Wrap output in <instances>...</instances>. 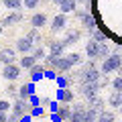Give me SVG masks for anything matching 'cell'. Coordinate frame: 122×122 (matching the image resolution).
Returning <instances> with one entry per match:
<instances>
[{
	"label": "cell",
	"instance_id": "7bdbcfd3",
	"mask_svg": "<svg viewBox=\"0 0 122 122\" xmlns=\"http://www.w3.org/2000/svg\"><path fill=\"white\" fill-rule=\"evenodd\" d=\"M8 120V112H2V110H0V122H6Z\"/></svg>",
	"mask_w": 122,
	"mask_h": 122
},
{
	"label": "cell",
	"instance_id": "5bb4252c",
	"mask_svg": "<svg viewBox=\"0 0 122 122\" xmlns=\"http://www.w3.org/2000/svg\"><path fill=\"white\" fill-rule=\"evenodd\" d=\"M57 100H59L61 104H71V102H73V92H71L69 87H59Z\"/></svg>",
	"mask_w": 122,
	"mask_h": 122
},
{
	"label": "cell",
	"instance_id": "8992f818",
	"mask_svg": "<svg viewBox=\"0 0 122 122\" xmlns=\"http://www.w3.org/2000/svg\"><path fill=\"white\" fill-rule=\"evenodd\" d=\"M86 110H87V104H73L71 106V114H69V122H83L86 118Z\"/></svg>",
	"mask_w": 122,
	"mask_h": 122
},
{
	"label": "cell",
	"instance_id": "4316f807",
	"mask_svg": "<svg viewBox=\"0 0 122 122\" xmlns=\"http://www.w3.org/2000/svg\"><path fill=\"white\" fill-rule=\"evenodd\" d=\"M30 55L35 57L37 61H43L45 57H47V51H45V49L41 47V45H35V49H33V51H30Z\"/></svg>",
	"mask_w": 122,
	"mask_h": 122
},
{
	"label": "cell",
	"instance_id": "74e56055",
	"mask_svg": "<svg viewBox=\"0 0 122 122\" xmlns=\"http://www.w3.org/2000/svg\"><path fill=\"white\" fill-rule=\"evenodd\" d=\"M41 102H43V98H39V96H35V94H33V96L29 98V104H30V106H39Z\"/></svg>",
	"mask_w": 122,
	"mask_h": 122
},
{
	"label": "cell",
	"instance_id": "b9f144b4",
	"mask_svg": "<svg viewBox=\"0 0 122 122\" xmlns=\"http://www.w3.org/2000/svg\"><path fill=\"white\" fill-rule=\"evenodd\" d=\"M6 122H20V118H18L16 114H12V112H10V116H8V120H6Z\"/></svg>",
	"mask_w": 122,
	"mask_h": 122
},
{
	"label": "cell",
	"instance_id": "484cf974",
	"mask_svg": "<svg viewBox=\"0 0 122 122\" xmlns=\"http://www.w3.org/2000/svg\"><path fill=\"white\" fill-rule=\"evenodd\" d=\"M71 81H73V75H67V73H61L59 77H57V83H59V87H69Z\"/></svg>",
	"mask_w": 122,
	"mask_h": 122
},
{
	"label": "cell",
	"instance_id": "2e32d148",
	"mask_svg": "<svg viewBox=\"0 0 122 122\" xmlns=\"http://www.w3.org/2000/svg\"><path fill=\"white\" fill-rule=\"evenodd\" d=\"M29 75H30V81H39V79L45 77V65L37 63L35 67H30L29 69Z\"/></svg>",
	"mask_w": 122,
	"mask_h": 122
},
{
	"label": "cell",
	"instance_id": "7c38bea8",
	"mask_svg": "<svg viewBox=\"0 0 122 122\" xmlns=\"http://www.w3.org/2000/svg\"><path fill=\"white\" fill-rule=\"evenodd\" d=\"M65 22H67V16L63 12L57 14V16H53V20H51V33H59V30H63V29H65Z\"/></svg>",
	"mask_w": 122,
	"mask_h": 122
},
{
	"label": "cell",
	"instance_id": "d6a6232c",
	"mask_svg": "<svg viewBox=\"0 0 122 122\" xmlns=\"http://www.w3.org/2000/svg\"><path fill=\"white\" fill-rule=\"evenodd\" d=\"M65 57L69 59L71 65H79V63H81V53H67Z\"/></svg>",
	"mask_w": 122,
	"mask_h": 122
},
{
	"label": "cell",
	"instance_id": "9c48e42d",
	"mask_svg": "<svg viewBox=\"0 0 122 122\" xmlns=\"http://www.w3.org/2000/svg\"><path fill=\"white\" fill-rule=\"evenodd\" d=\"M16 61V51L14 49H0V63L2 65H10V63H14Z\"/></svg>",
	"mask_w": 122,
	"mask_h": 122
},
{
	"label": "cell",
	"instance_id": "3957f363",
	"mask_svg": "<svg viewBox=\"0 0 122 122\" xmlns=\"http://www.w3.org/2000/svg\"><path fill=\"white\" fill-rule=\"evenodd\" d=\"M106 83H100V81H92V83H79L77 86V92L81 94L86 100H90V98H94V96H98L100 94V90L104 87Z\"/></svg>",
	"mask_w": 122,
	"mask_h": 122
},
{
	"label": "cell",
	"instance_id": "ac0fdd59",
	"mask_svg": "<svg viewBox=\"0 0 122 122\" xmlns=\"http://www.w3.org/2000/svg\"><path fill=\"white\" fill-rule=\"evenodd\" d=\"M47 25V14L43 12H35L30 16V26H35V29H41V26Z\"/></svg>",
	"mask_w": 122,
	"mask_h": 122
},
{
	"label": "cell",
	"instance_id": "603a6c76",
	"mask_svg": "<svg viewBox=\"0 0 122 122\" xmlns=\"http://www.w3.org/2000/svg\"><path fill=\"white\" fill-rule=\"evenodd\" d=\"M45 69H55L57 67V61H59V55H53V53H47V57H45Z\"/></svg>",
	"mask_w": 122,
	"mask_h": 122
},
{
	"label": "cell",
	"instance_id": "8d00e7d4",
	"mask_svg": "<svg viewBox=\"0 0 122 122\" xmlns=\"http://www.w3.org/2000/svg\"><path fill=\"white\" fill-rule=\"evenodd\" d=\"M6 94H8V96H16V98H18V87L14 86V83H10V86L6 87Z\"/></svg>",
	"mask_w": 122,
	"mask_h": 122
},
{
	"label": "cell",
	"instance_id": "277c9868",
	"mask_svg": "<svg viewBox=\"0 0 122 122\" xmlns=\"http://www.w3.org/2000/svg\"><path fill=\"white\" fill-rule=\"evenodd\" d=\"M30 108H33V106L29 104V100H22V98H18L16 102H12V110H10V112L16 114L18 118H22V116H26V114H30Z\"/></svg>",
	"mask_w": 122,
	"mask_h": 122
},
{
	"label": "cell",
	"instance_id": "83f0119b",
	"mask_svg": "<svg viewBox=\"0 0 122 122\" xmlns=\"http://www.w3.org/2000/svg\"><path fill=\"white\" fill-rule=\"evenodd\" d=\"M98 110L96 108H92V106H87V110H86V118H83V122H96L98 120Z\"/></svg>",
	"mask_w": 122,
	"mask_h": 122
},
{
	"label": "cell",
	"instance_id": "7dc6e473",
	"mask_svg": "<svg viewBox=\"0 0 122 122\" xmlns=\"http://www.w3.org/2000/svg\"><path fill=\"white\" fill-rule=\"evenodd\" d=\"M120 112H122V106H120Z\"/></svg>",
	"mask_w": 122,
	"mask_h": 122
},
{
	"label": "cell",
	"instance_id": "7402d4cb",
	"mask_svg": "<svg viewBox=\"0 0 122 122\" xmlns=\"http://www.w3.org/2000/svg\"><path fill=\"white\" fill-rule=\"evenodd\" d=\"M37 63H39V61L30 55V53H29V55H22V57H20V67H22V69H30V67H35Z\"/></svg>",
	"mask_w": 122,
	"mask_h": 122
},
{
	"label": "cell",
	"instance_id": "ba28073f",
	"mask_svg": "<svg viewBox=\"0 0 122 122\" xmlns=\"http://www.w3.org/2000/svg\"><path fill=\"white\" fill-rule=\"evenodd\" d=\"M20 20H22V10H12L8 16H4L0 20V25L6 29V26H12V25H16V22H20Z\"/></svg>",
	"mask_w": 122,
	"mask_h": 122
},
{
	"label": "cell",
	"instance_id": "c3c4849f",
	"mask_svg": "<svg viewBox=\"0 0 122 122\" xmlns=\"http://www.w3.org/2000/svg\"><path fill=\"white\" fill-rule=\"evenodd\" d=\"M0 65H2V63H0Z\"/></svg>",
	"mask_w": 122,
	"mask_h": 122
},
{
	"label": "cell",
	"instance_id": "7a4b0ae2",
	"mask_svg": "<svg viewBox=\"0 0 122 122\" xmlns=\"http://www.w3.org/2000/svg\"><path fill=\"white\" fill-rule=\"evenodd\" d=\"M120 69H122V55L118 51L116 53H110V55L102 61V67H100L102 75H110V73L120 71Z\"/></svg>",
	"mask_w": 122,
	"mask_h": 122
},
{
	"label": "cell",
	"instance_id": "f35d334b",
	"mask_svg": "<svg viewBox=\"0 0 122 122\" xmlns=\"http://www.w3.org/2000/svg\"><path fill=\"white\" fill-rule=\"evenodd\" d=\"M41 114H43V108L41 106H33L30 108V116H41Z\"/></svg>",
	"mask_w": 122,
	"mask_h": 122
},
{
	"label": "cell",
	"instance_id": "d590c367",
	"mask_svg": "<svg viewBox=\"0 0 122 122\" xmlns=\"http://www.w3.org/2000/svg\"><path fill=\"white\" fill-rule=\"evenodd\" d=\"M0 110H2V112H8V110H12V102H8V100H0Z\"/></svg>",
	"mask_w": 122,
	"mask_h": 122
},
{
	"label": "cell",
	"instance_id": "e0dca14e",
	"mask_svg": "<svg viewBox=\"0 0 122 122\" xmlns=\"http://www.w3.org/2000/svg\"><path fill=\"white\" fill-rule=\"evenodd\" d=\"M77 0H63V2H61L59 4V10L63 14H69V12H75V10H77Z\"/></svg>",
	"mask_w": 122,
	"mask_h": 122
},
{
	"label": "cell",
	"instance_id": "d6986e66",
	"mask_svg": "<svg viewBox=\"0 0 122 122\" xmlns=\"http://www.w3.org/2000/svg\"><path fill=\"white\" fill-rule=\"evenodd\" d=\"M71 67H73V65L69 63V59L63 55V57H59V61H57V67H55V69H57V73H69Z\"/></svg>",
	"mask_w": 122,
	"mask_h": 122
},
{
	"label": "cell",
	"instance_id": "f1b7e54d",
	"mask_svg": "<svg viewBox=\"0 0 122 122\" xmlns=\"http://www.w3.org/2000/svg\"><path fill=\"white\" fill-rule=\"evenodd\" d=\"M92 39L98 41V43H106V41H108V35H106L104 30H100V29H94L92 30Z\"/></svg>",
	"mask_w": 122,
	"mask_h": 122
},
{
	"label": "cell",
	"instance_id": "ffe728a7",
	"mask_svg": "<svg viewBox=\"0 0 122 122\" xmlns=\"http://www.w3.org/2000/svg\"><path fill=\"white\" fill-rule=\"evenodd\" d=\"M108 106L114 108V110H120V106H122V94H120V92H112V94H110Z\"/></svg>",
	"mask_w": 122,
	"mask_h": 122
},
{
	"label": "cell",
	"instance_id": "60d3db41",
	"mask_svg": "<svg viewBox=\"0 0 122 122\" xmlns=\"http://www.w3.org/2000/svg\"><path fill=\"white\" fill-rule=\"evenodd\" d=\"M45 77H49V79H57V71H51V69H45Z\"/></svg>",
	"mask_w": 122,
	"mask_h": 122
},
{
	"label": "cell",
	"instance_id": "44dd1931",
	"mask_svg": "<svg viewBox=\"0 0 122 122\" xmlns=\"http://www.w3.org/2000/svg\"><path fill=\"white\" fill-rule=\"evenodd\" d=\"M81 26H83L86 30H90V33H92L94 29H98V22H96V18L92 16V14H86V16L81 18Z\"/></svg>",
	"mask_w": 122,
	"mask_h": 122
},
{
	"label": "cell",
	"instance_id": "bcb514c9",
	"mask_svg": "<svg viewBox=\"0 0 122 122\" xmlns=\"http://www.w3.org/2000/svg\"><path fill=\"white\" fill-rule=\"evenodd\" d=\"M2 30H4V26H2V25H0V35H2Z\"/></svg>",
	"mask_w": 122,
	"mask_h": 122
},
{
	"label": "cell",
	"instance_id": "836d02e7",
	"mask_svg": "<svg viewBox=\"0 0 122 122\" xmlns=\"http://www.w3.org/2000/svg\"><path fill=\"white\" fill-rule=\"evenodd\" d=\"M110 86H112V92H120V94H122V77H120V75H118V77H114Z\"/></svg>",
	"mask_w": 122,
	"mask_h": 122
},
{
	"label": "cell",
	"instance_id": "4fadbf2b",
	"mask_svg": "<svg viewBox=\"0 0 122 122\" xmlns=\"http://www.w3.org/2000/svg\"><path fill=\"white\" fill-rule=\"evenodd\" d=\"M33 94H35V81L22 83V86L18 87V98H22V100H29Z\"/></svg>",
	"mask_w": 122,
	"mask_h": 122
},
{
	"label": "cell",
	"instance_id": "1f68e13d",
	"mask_svg": "<svg viewBox=\"0 0 122 122\" xmlns=\"http://www.w3.org/2000/svg\"><path fill=\"white\" fill-rule=\"evenodd\" d=\"M110 53H112V51H110L108 43H100V53H98V59H100V61H104L106 57L110 55Z\"/></svg>",
	"mask_w": 122,
	"mask_h": 122
},
{
	"label": "cell",
	"instance_id": "4dcf8cb0",
	"mask_svg": "<svg viewBox=\"0 0 122 122\" xmlns=\"http://www.w3.org/2000/svg\"><path fill=\"white\" fill-rule=\"evenodd\" d=\"M26 37H30V39H33V43H35V45H41V41H43V37H41L39 29H35V26H33V29L29 30V35H26Z\"/></svg>",
	"mask_w": 122,
	"mask_h": 122
},
{
	"label": "cell",
	"instance_id": "5b68a950",
	"mask_svg": "<svg viewBox=\"0 0 122 122\" xmlns=\"http://www.w3.org/2000/svg\"><path fill=\"white\" fill-rule=\"evenodd\" d=\"M22 73V67L16 65V63H10V65H4V69H2V77L8 79V81H14V79H18Z\"/></svg>",
	"mask_w": 122,
	"mask_h": 122
},
{
	"label": "cell",
	"instance_id": "6da1fadb",
	"mask_svg": "<svg viewBox=\"0 0 122 122\" xmlns=\"http://www.w3.org/2000/svg\"><path fill=\"white\" fill-rule=\"evenodd\" d=\"M73 77L79 83H92V81H100L102 71L96 67V59H90L86 65H81V69H77L73 73Z\"/></svg>",
	"mask_w": 122,
	"mask_h": 122
},
{
	"label": "cell",
	"instance_id": "f546056e",
	"mask_svg": "<svg viewBox=\"0 0 122 122\" xmlns=\"http://www.w3.org/2000/svg\"><path fill=\"white\" fill-rule=\"evenodd\" d=\"M0 2L8 10H20V4H22V0H0Z\"/></svg>",
	"mask_w": 122,
	"mask_h": 122
},
{
	"label": "cell",
	"instance_id": "9a60e30c",
	"mask_svg": "<svg viewBox=\"0 0 122 122\" xmlns=\"http://www.w3.org/2000/svg\"><path fill=\"white\" fill-rule=\"evenodd\" d=\"M79 37H81V33H79V30H67L65 33V37H63V45H65V47H71V45H75L79 41Z\"/></svg>",
	"mask_w": 122,
	"mask_h": 122
},
{
	"label": "cell",
	"instance_id": "d4e9b609",
	"mask_svg": "<svg viewBox=\"0 0 122 122\" xmlns=\"http://www.w3.org/2000/svg\"><path fill=\"white\" fill-rule=\"evenodd\" d=\"M69 114H71L69 104H61L59 108H57V116H59V120H69Z\"/></svg>",
	"mask_w": 122,
	"mask_h": 122
},
{
	"label": "cell",
	"instance_id": "8fae6325",
	"mask_svg": "<svg viewBox=\"0 0 122 122\" xmlns=\"http://www.w3.org/2000/svg\"><path fill=\"white\" fill-rule=\"evenodd\" d=\"M65 45H63V41H57V39H51L49 41V53H53V55H59L63 57L65 55Z\"/></svg>",
	"mask_w": 122,
	"mask_h": 122
},
{
	"label": "cell",
	"instance_id": "ab89813d",
	"mask_svg": "<svg viewBox=\"0 0 122 122\" xmlns=\"http://www.w3.org/2000/svg\"><path fill=\"white\" fill-rule=\"evenodd\" d=\"M86 14H90V12H87V8H77V10H75V16H77V18H83Z\"/></svg>",
	"mask_w": 122,
	"mask_h": 122
},
{
	"label": "cell",
	"instance_id": "52a82bcc",
	"mask_svg": "<svg viewBox=\"0 0 122 122\" xmlns=\"http://www.w3.org/2000/svg\"><path fill=\"white\" fill-rule=\"evenodd\" d=\"M33 49H35V43H33L30 37L25 35V37H20V39L16 41V51L18 53H30Z\"/></svg>",
	"mask_w": 122,
	"mask_h": 122
},
{
	"label": "cell",
	"instance_id": "30bf717a",
	"mask_svg": "<svg viewBox=\"0 0 122 122\" xmlns=\"http://www.w3.org/2000/svg\"><path fill=\"white\" fill-rule=\"evenodd\" d=\"M86 57H90V59H98V53H100V43L98 41H94V39H90L86 43Z\"/></svg>",
	"mask_w": 122,
	"mask_h": 122
},
{
	"label": "cell",
	"instance_id": "ee69618b",
	"mask_svg": "<svg viewBox=\"0 0 122 122\" xmlns=\"http://www.w3.org/2000/svg\"><path fill=\"white\" fill-rule=\"evenodd\" d=\"M51 2H53V4H55V6H59L61 2H63V0H51Z\"/></svg>",
	"mask_w": 122,
	"mask_h": 122
},
{
	"label": "cell",
	"instance_id": "cb8c5ba5",
	"mask_svg": "<svg viewBox=\"0 0 122 122\" xmlns=\"http://www.w3.org/2000/svg\"><path fill=\"white\" fill-rule=\"evenodd\" d=\"M96 122H116V114L108 112V110H102V112L98 114V120Z\"/></svg>",
	"mask_w": 122,
	"mask_h": 122
},
{
	"label": "cell",
	"instance_id": "f6af8a7d",
	"mask_svg": "<svg viewBox=\"0 0 122 122\" xmlns=\"http://www.w3.org/2000/svg\"><path fill=\"white\" fill-rule=\"evenodd\" d=\"M77 2H79V4H86V2H87V0H77Z\"/></svg>",
	"mask_w": 122,
	"mask_h": 122
},
{
	"label": "cell",
	"instance_id": "e575fe53",
	"mask_svg": "<svg viewBox=\"0 0 122 122\" xmlns=\"http://www.w3.org/2000/svg\"><path fill=\"white\" fill-rule=\"evenodd\" d=\"M39 4H41V0H22V6L29 8V10H35Z\"/></svg>",
	"mask_w": 122,
	"mask_h": 122
}]
</instances>
